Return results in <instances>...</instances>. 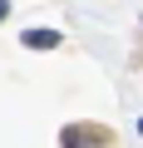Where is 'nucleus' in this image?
I'll list each match as a JSON object with an SVG mask.
<instances>
[{"label": "nucleus", "instance_id": "obj_1", "mask_svg": "<svg viewBox=\"0 0 143 148\" xmlns=\"http://www.w3.org/2000/svg\"><path fill=\"white\" fill-rule=\"evenodd\" d=\"M59 148H109V128L104 123H69L59 133Z\"/></svg>", "mask_w": 143, "mask_h": 148}, {"label": "nucleus", "instance_id": "obj_2", "mask_svg": "<svg viewBox=\"0 0 143 148\" xmlns=\"http://www.w3.org/2000/svg\"><path fill=\"white\" fill-rule=\"evenodd\" d=\"M20 45H25V49H54V45H59V30H25Z\"/></svg>", "mask_w": 143, "mask_h": 148}, {"label": "nucleus", "instance_id": "obj_3", "mask_svg": "<svg viewBox=\"0 0 143 148\" xmlns=\"http://www.w3.org/2000/svg\"><path fill=\"white\" fill-rule=\"evenodd\" d=\"M10 20V0H0V25H5Z\"/></svg>", "mask_w": 143, "mask_h": 148}, {"label": "nucleus", "instance_id": "obj_4", "mask_svg": "<svg viewBox=\"0 0 143 148\" xmlns=\"http://www.w3.org/2000/svg\"><path fill=\"white\" fill-rule=\"evenodd\" d=\"M138 133H143V119H138Z\"/></svg>", "mask_w": 143, "mask_h": 148}]
</instances>
